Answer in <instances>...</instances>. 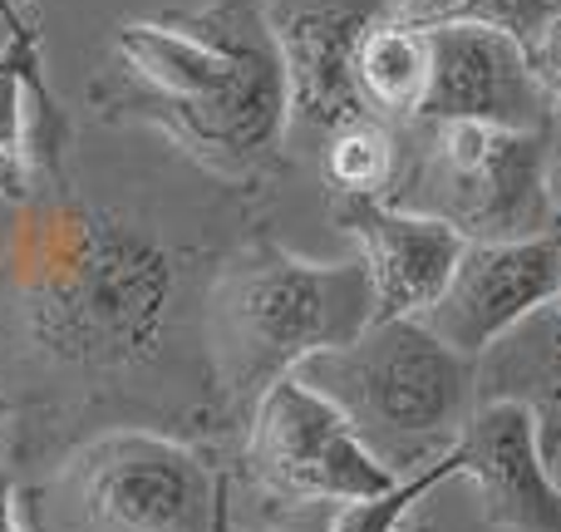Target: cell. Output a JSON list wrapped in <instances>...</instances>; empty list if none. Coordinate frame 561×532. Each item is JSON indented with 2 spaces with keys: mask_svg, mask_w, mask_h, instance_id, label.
<instances>
[{
  "mask_svg": "<svg viewBox=\"0 0 561 532\" xmlns=\"http://www.w3.org/2000/svg\"><path fill=\"white\" fill-rule=\"evenodd\" d=\"M330 395L389 474L444 459L473 419L478 360L458 355L419 316L369 320L365 336L296 370Z\"/></svg>",
  "mask_w": 561,
  "mask_h": 532,
  "instance_id": "277c9868",
  "label": "cell"
},
{
  "mask_svg": "<svg viewBox=\"0 0 561 532\" xmlns=\"http://www.w3.org/2000/svg\"><path fill=\"white\" fill-rule=\"evenodd\" d=\"M79 532H227V484L197 449L153 429H114L69 459Z\"/></svg>",
  "mask_w": 561,
  "mask_h": 532,
  "instance_id": "8992f818",
  "label": "cell"
},
{
  "mask_svg": "<svg viewBox=\"0 0 561 532\" xmlns=\"http://www.w3.org/2000/svg\"><path fill=\"white\" fill-rule=\"evenodd\" d=\"M468 0H379V15L394 25H414V30H438L448 20H463Z\"/></svg>",
  "mask_w": 561,
  "mask_h": 532,
  "instance_id": "d6986e66",
  "label": "cell"
},
{
  "mask_svg": "<svg viewBox=\"0 0 561 532\" xmlns=\"http://www.w3.org/2000/svg\"><path fill=\"white\" fill-rule=\"evenodd\" d=\"M340 227L355 237L375 286V320L424 316L444 296L468 237L428 213H409L385 197H340Z\"/></svg>",
  "mask_w": 561,
  "mask_h": 532,
  "instance_id": "8fae6325",
  "label": "cell"
},
{
  "mask_svg": "<svg viewBox=\"0 0 561 532\" xmlns=\"http://www.w3.org/2000/svg\"><path fill=\"white\" fill-rule=\"evenodd\" d=\"M434 75V45L428 30L394 25L379 15L359 35L355 49V89L369 114H419Z\"/></svg>",
  "mask_w": 561,
  "mask_h": 532,
  "instance_id": "4fadbf2b",
  "label": "cell"
},
{
  "mask_svg": "<svg viewBox=\"0 0 561 532\" xmlns=\"http://www.w3.org/2000/svg\"><path fill=\"white\" fill-rule=\"evenodd\" d=\"M527 55H533V69L547 89L552 114H561V5H557V15L542 25V35H537V45L527 49Z\"/></svg>",
  "mask_w": 561,
  "mask_h": 532,
  "instance_id": "ffe728a7",
  "label": "cell"
},
{
  "mask_svg": "<svg viewBox=\"0 0 561 532\" xmlns=\"http://www.w3.org/2000/svg\"><path fill=\"white\" fill-rule=\"evenodd\" d=\"M517 375H523V389L507 399H523L537 419V449L552 464L561 454V316L547 330V346H527L517 355Z\"/></svg>",
  "mask_w": 561,
  "mask_h": 532,
  "instance_id": "e0dca14e",
  "label": "cell"
},
{
  "mask_svg": "<svg viewBox=\"0 0 561 532\" xmlns=\"http://www.w3.org/2000/svg\"><path fill=\"white\" fill-rule=\"evenodd\" d=\"M557 15V0H468L463 20H478V25H493L503 35L523 39L527 49L537 45L542 25Z\"/></svg>",
  "mask_w": 561,
  "mask_h": 532,
  "instance_id": "ac0fdd59",
  "label": "cell"
},
{
  "mask_svg": "<svg viewBox=\"0 0 561 532\" xmlns=\"http://www.w3.org/2000/svg\"><path fill=\"white\" fill-rule=\"evenodd\" d=\"M399 532H434V528H428V523H424V518H409V523H404V528H399Z\"/></svg>",
  "mask_w": 561,
  "mask_h": 532,
  "instance_id": "603a6c76",
  "label": "cell"
},
{
  "mask_svg": "<svg viewBox=\"0 0 561 532\" xmlns=\"http://www.w3.org/2000/svg\"><path fill=\"white\" fill-rule=\"evenodd\" d=\"M458 449L488 523L507 532H561V484L537 449V419L523 399L503 395L473 409Z\"/></svg>",
  "mask_w": 561,
  "mask_h": 532,
  "instance_id": "7c38bea8",
  "label": "cell"
},
{
  "mask_svg": "<svg viewBox=\"0 0 561 532\" xmlns=\"http://www.w3.org/2000/svg\"><path fill=\"white\" fill-rule=\"evenodd\" d=\"M561 296V237H517V242H468L448 276L444 296L424 310V326L458 355L483 360L523 320Z\"/></svg>",
  "mask_w": 561,
  "mask_h": 532,
  "instance_id": "ba28073f",
  "label": "cell"
},
{
  "mask_svg": "<svg viewBox=\"0 0 561 532\" xmlns=\"http://www.w3.org/2000/svg\"><path fill=\"white\" fill-rule=\"evenodd\" d=\"M428 148L385 203L428 213L468 242H517L552 233L547 134L488 124H428Z\"/></svg>",
  "mask_w": 561,
  "mask_h": 532,
  "instance_id": "5b68a950",
  "label": "cell"
},
{
  "mask_svg": "<svg viewBox=\"0 0 561 532\" xmlns=\"http://www.w3.org/2000/svg\"><path fill=\"white\" fill-rule=\"evenodd\" d=\"M39 59L35 35L25 25H10V45L0 49V197L25 203L35 183V114H39Z\"/></svg>",
  "mask_w": 561,
  "mask_h": 532,
  "instance_id": "5bb4252c",
  "label": "cell"
},
{
  "mask_svg": "<svg viewBox=\"0 0 561 532\" xmlns=\"http://www.w3.org/2000/svg\"><path fill=\"white\" fill-rule=\"evenodd\" d=\"M448 478H463V449L458 444L448 449L444 459H434V464L404 474L394 488H385V494L355 498V503H335L325 532H399L409 518H414V508L424 503L434 488H444Z\"/></svg>",
  "mask_w": 561,
  "mask_h": 532,
  "instance_id": "2e32d148",
  "label": "cell"
},
{
  "mask_svg": "<svg viewBox=\"0 0 561 532\" xmlns=\"http://www.w3.org/2000/svg\"><path fill=\"white\" fill-rule=\"evenodd\" d=\"M325 183L340 197H385L394 183V134L375 114L350 118L325 138Z\"/></svg>",
  "mask_w": 561,
  "mask_h": 532,
  "instance_id": "9a60e30c",
  "label": "cell"
},
{
  "mask_svg": "<svg viewBox=\"0 0 561 532\" xmlns=\"http://www.w3.org/2000/svg\"><path fill=\"white\" fill-rule=\"evenodd\" d=\"M178 267L148 233L104 207L69 203L30 262V330L65 365H144L168 330Z\"/></svg>",
  "mask_w": 561,
  "mask_h": 532,
  "instance_id": "7a4b0ae2",
  "label": "cell"
},
{
  "mask_svg": "<svg viewBox=\"0 0 561 532\" xmlns=\"http://www.w3.org/2000/svg\"><path fill=\"white\" fill-rule=\"evenodd\" d=\"M434 75L419 104L424 124H488L513 134H547L552 104L523 39L478 20H448L428 30Z\"/></svg>",
  "mask_w": 561,
  "mask_h": 532,
  "instance_id": "9c48e42d",
  "label": "cell"
},
{
  "mask_svg": "<svg viewBox=\"0 0 561 532\" xmlns=\"http://www.w3.org/2000/svg\"><path fill=\"white\" fill-rule=\"evenodd\" d=\"M375 320V286L359 257L306 262L256 247L217 276L207 301V340L227 395L262 399L306 360L350 346Z\"/></svg>",
  "mask_w": 561,
  "mask_h": 532,
  "instance_id": "3957f363",
  "label": "cell"
},
{
  "mask_svg": "<svg viewBox=\"0 0 561 532\" xmlns=\"http://www.w3.org/2000/svg\"><path fill=\"white\" fill-rule=\"evenodd\" d=\"M10 5H15V10H20V5H30V0H10Z\"/></svg>",
  "mask_w": 561,
  "mask_h": 532,
  "instance_id": "cb8c5ba5",
  "label": "cell"
},
{
  "mask_svg": "<svg viewBox=\"0 0 561 532\" xmlns=\"http://www.w3.org/2000/svg\"><path fill=\"white\" fill-rule=\"evenodd\" d=\"M0 532H25L15 518V494H10V478H5V464H0Z\"/></svg>",
  "mask_w": 561,
  "mask_h": 532,
  "instance_id": "44dd1931",
  "label": "cell"
},
{
  "mask_svg": "<svg viewBox=\"0 0 561 532\" xmlns=\"http://www.w3.org/2000/svg\"><path fill=\"white\" fill-rule=\"evenodd\" d=\"M10 25H15V5H10V0H0V49L10 45Z\"/></svg>",
  "mask_w": 561,
  "mask_h": 532,
  "instance_id": "7402d4cb",
  "label": "cell"
},
{
  "mask_svg": "<svg viewBox=\"0 0 561 532\" xmlns=\"http://www.w3.org/2000/svg\"><path fill=\"white\" fill-rule=\"evenodd\" d=\"M375 20L379 0H266L290 128H316L330 138L340 124L369 114L355 89V49Z\"/></svg>",
  "mask_w": 561,
  "mask_h": 532,
  "instance_id": "30bf717a",
  "label": "cell"
},
{
  "mask_svg": "<svg viewBox=\"0 0 561 532\" xmlns=\"http://www.w3.org/2000/svg\"><path fill=\"white\" fill-rule=\"evenodd\" d=\"M114 55L148 114L217 173H256L286 144L290 104L266 0L128 20L114 35Z\"/></svg>",
  "mask_w": 561,
  "mask_h": 532,
  "instance_id": "6da1fadb",
  "label": "cell"
},
{
  "mask_svg": "<svg viewBox=\"0 0 561 532\" xmlns=\"http://www.w3.org/2000/svg\"><path fill=\"white\" fill-rule=\"evenodd\" d=\"M247 464L280 503H355L399 484L355 434L340 405L310 380L286 375L252 405Z\"/></svg>",
  "mask_w": 561,
  "mask_h": 532,
  "instance_id": "52a82bcc",
  "label": "cell"
}]
</instances>
